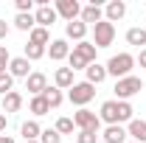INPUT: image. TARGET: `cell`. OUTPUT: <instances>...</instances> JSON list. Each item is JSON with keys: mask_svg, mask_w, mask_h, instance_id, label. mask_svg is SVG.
<instances>
[{"mask_svg": "<svg viewBox=\"0 0 146 143\" xmlns=\"http://www.w3.org/2000/svg\"><path fill=\"white\" fill-rule=\"evenodd\" d=\"M98 118H101V124H107V126H112V124L124 126V124H129V121L135 118V109H132L129 101H115V98H110V101L101 104Z\"/></svg>", "mask_w": 146, "mask_h": 143, "instance_id": "obj_1", "label": "cell"}, {"mask_svg": "<svg viewBox=\"0 0 146 143\" xmlns=\"http://www.w3.org/2000/svg\"><path fill=\"white\" fill-rule=\"evenodd\" d=\"M96 54H98V48L93 45L90 39L76 42L73 51H70V56H68V68H70L73 73H76V70H87V65L96 62Z\"/></svg>", "mask_w": 146, "mask_h": 143, "instance_id": "obj_2", "label": "cell"}, {"mask_svg": "<svg viewBox=\"0 0 146 143\" xmlns=\"http://www.w3.org/2000/svg\"><path fill=\"white\" fill-rule=\"evenodd\" d=\"M107 68V76H115V81L118 79H127V76H132V68H135V56L132 54H115L110 56V62L104 65Z\"/></svg>", "mask_w": 146, "mask_h": 143, "instance_id": "obj_3", "label": "cell"}, {"mask_svg": "<svg viewBox=\"0 0 146 143\" xmlns=\"http://www.w3.org/2000/svg\"><path fill=\"white\" fill-rule=\"evenodd\" d=\"M93 98H96V87H93L90 81H76L70 90H68V101H70L73 107H87Z\"/></svg>", "mask_w": 146, "mask_h": 143, "instance_id": "obj_4", "label": "cell"}, {"mask_svg": "<svg viewBox=\"0 0 146 143\" xmlns=\"http://www.w3.org/2000/svg\"><path fill=\"white\" fill-rule=\"evenodd\" d=\"M73 126L79 129V132H101V118L93 112V109L82 107L73 112Z\"/></svg>", "mask_w": 146, "mask_h": 143, "instance_id": "obj_5", "label": "cell"}, {"mask_svg": "<svg viewBox=\"0 0 146 143\" xmlns=\"http://www.w3.org/2000/svg\"><path fill=\"white\" fill-rule=\"evenodd\" d=\"M112 90H115V101H129L132 95H138L143 90V81L138 76H127V79H118Z\"/></svg>", "mask_w": 146, "mask_h": 143, "instance_id": "obj_6", "label": "cell"}, {"mask_svg": "<svg viewBox=\"0 0 146 143\" xmlns=\"http://www.w3.org/2000/svg\"><path fill=\"white\" fill-rule=\"evenodd\" d=\"M112 39H115V25H112V23L101 20V23L93 25V45H96V48H110Z\"/></svg>", "mask_w": 146, "mask_h": 143, "instance_id": "obj_7", "label": "cell"}, {"mask_svg": "<svg viewBox=\"0 0 146 143\" xmlns=\"http://www.w3.org/2000/svg\"><path fill=\"white\" fill-rule=\"evenodd\" d=\"M56 14L65 20V23H73V20H79L82 14V6H79V0H56Z\"/></svg>", "mask_w": 146, "mask_h": 143, "instance_id": "obj_8", "label": "cell"}, {"mask_svg": "<svg viewBox=\"0 0 146 143\" xmlns=\"http://www.w3.org/2000/svg\"><path fill=\"white\" fill-rule=\"evenodd\" d=\"M34 20H36V25H39V28H48V31H51V25L59 20V14H56L54 6H36Z\"/></svg>", "mask_w": 146, "mask_h": 143, "instance_id": "obj_9", "label": "cell"}, {"mask_svg": "<svg viewBox=\"0 0 146 143\" xmlns=\"http://www.w3.org/2000/svg\"><path fill=\"white\" fill-rule=\"evenodd\" d=\"M9 73H11V79H28L31 76V62L25 59V56H11V62H9Z\"/></svg>", "mask_w": 146, "mask_h": 143, "instance_id": "obj_10", "label": "cell"}, {"mask_svg": "<svg viewBox=\"0 0 146 143\" xmlns=\"http://www.w3.org/2000/svg\"><path fill=\"white\" fill-rule=\"evenodd\" d=\"M79 20H82L84 25H96V23H101V20H104V9H101V3L82 6V14H79Z\"/></svg>", "mask_w": 146, "mask_h": 143, "instance_id": "obj_11", "label": "cell"}, {"mask_svg": "<svg viewBox=\"0 0 146 143\" xmlns=\"http://www.w3.org/2000/svg\"><path fill=\"white\" fill-rule=\"evenodd\" d=\"M25 90H28L31 95H42V93L48 90V76L39 73V70H34L28 79H25Z\"/></svg>", "mask_w": 146, "mask_h": 143, "instance_id": "obj_12", "label": "cell"}, {"mask_svg": "<svg viewBox=\"0 0 146 143\" xmlns=\"http://www.w3.org/2000/svg\"><path fill=\"white\" fill-rule=\"evenodd\" d=\"M124 14H127V3H124V0H110L107 6H104V20L112 23V25L124 17Z\"/></svg>", "mask_w": 146, "mask_h": 143, "instance_id": "obj_13", "label": "cell"}, {"mask_svg": "<svg viewBox=\"0 0 146 143\" xmlns=\"http://www.w3.org/2000/svg\"><path fill=\"white\" fill-rule=\"evenodd\" d=\"M87 28H90V25H84L82 20H73V23L65 25V36L73 39V42H84V39H87Z\"/></svg>", "mask_w": 146, "mask_h": 143, "instance_id": "obj_14", "label": "cell"}, {"mask_svg": "<svg viewBox=\"0 0 146 143\" xmlns=\"http://www.w3.org/2000/svg\"><path fill=\"white\" fill-rule=\"evenodd\" d=\"M48 56H51L54 62L68 59V56H70V45H68V39H51V45H48Z\"/></svg>", "mask_w": 146, "mask_h": 143, "instance_id": "obj_15", "label": "cell"}, {"mask_svg": "<svg viewBox=\"0 0 146 143\" xmlns=\"http://www.w3.org/2000/svg\"><path fill=\"white\" fill-rule=\"evenodd\" d=\"M127 135H129L135 143H146V121H141V118H132V121L127 124Z\"/></svg>", "mask_w": 146, "mask_h": 143, "instance_id": "obj_16", "label": "cell"}, {"mask_svg": "<svg viewBox=\"0 0 146 143\" xmlns=\"http://www.w3.org/2000/svg\"><path fill=\"white\" fill-rule=\"evenodd\" d=\"M101 138H104V143H127V126L112 124L101 132Z\"/></svg>", "mask_w": 146, "mask_h": 143, "instance_id": "obj_17", "label": "cell"}, {"mask_svg": "<svg viewBox=\"0 0 146 143\" xmlns=\"http://www.w3.org/2000/svg\"><path fill=\"white\" fill-rule=\"evenodd\" d=\"M76 81H73V70L70 68H56V73H54V87H59V90H70Z\"/></svg>", "mask_w": 146, "mask_h": 143, "instance_id": "obj_18", "label": "cell"}, {"mask_svg": "<svg viewBox=\"0 0 146 143\" xmlns=\"http://www.w3.org/2000/svg\"><path fill=\"white\" fill-rule=\"evenodd\" d=\"M84 76H87L84 81H90L93 87H96V84H101V81L107 79V68H104V65H98V62H93V65H87Z\"/></svg>", "mask_w": 146, "mask_h": 143, "instance_id": "obj_19", "label": "cell"}, {"mask_svg": "<svg viewBox=\"0 0 146 143\" xmlns=\"http://www.w3.org/2000/svg\"><path fill=\"white\" fill-rule=\"evenodd\" d=\"M127 45H135L138 51H143L146 48V28H141V25L129 28L127 31Z\"/></svg>", "mask_w": 146, "mask_h": 143, "instance_id": "obj_20", "label": "cell"}, {"mask_svg": "<svg viewBox=\"0 0 146 143\" xmlns=\"http://www.w3.org/2000/svg\"><path fill=\"white\" fill-rule=\"evenodd\" d=\"M23 109V95H20L17 90H11L9 95H3V112L9 115V112H20Z\"/></svg>", "mask_w": 146, "mask_h": 143, "instance_id": "obj_21", "label": "cell"}, {"mask_svg": "<svg viewBox=\"0 0 146 143\" xmlns=\"http://www.w3.org/2000/svg\"><path fill=\"white\" fill-rule=\"evenodd\" d=\"M28 42H31V45H39V48H48V45H51V31L36 25L34 31L28 34Z\"/></svg>", "mask_w": 146, "mask_h": 143, "instance_id": "obj_22", "label": "cell"}, {"mask_svg": "<svg viewBox=\"0 0 146 143\" xmlns=\"http://www.w3.org/2000/svg\"><path fill=\"white\" fill-rule=\"evenodd\" d=\"M28 112L31 115H48L51 112V107H48V101H45V95H31V101H28Z\"/></svg>", "mask_w": 146, "mask_h": 143, "instance_id": "obj_23", "label": "cell"}, {"mask_svg": "<svg viewBox=\"0 0 146 143\" xmlns=\"http://www.w3.org/2000/svg\"><path fill=\"white\" fill-rule=\"evenodd\" d=\"M20 135H23V140H39L42 126L36 124V121H25V124L20 126Z\"/></svg>", "mask_w": 146, "mask_h": 143, "instance_id": "obj_24", "label": "cell"}, {"mask_svg": "<svg viewBox=\"0 0 146 143\" xmlns=\"http://www.w3.org/2000/svg\"><path fill=\"white\" fill-rule=\"evenodd\" d=\"M42 95H45V101H48V107H51V109H59V107H62V101H65V93H62L59 87H48Z\"/></svg>", "mask_w": 146, "mask_h": 143, "instance_id": "obj_25", "label": "cell"}, {"mask_svg": "<svg viewBox=\"0 0 146 143\" xmlns=\"http://www.w3.org/2000/svg\"><path fill=\"white\" fill-rule=\"evenodd\" d=\"M14 28H17V31H28V34H31V31L36 28L34 14H17V17H14Z\"/></svg>", "mask_w": 146, "mask_h": 143, "instance_id": "obj_26", "label": "cell"}, {"mask_svg": "<svg viewBox=\"0 0 146 143\" xmlns=\"http://www.w3.org/2000/svg\"><path fill=\"white\" fill-rule=\"evenodd\" d=\"M45 54H48V48H39V45H31V42H25V48H23V56L28 62H36V59H42Z\"/></svg>", "mask_w": 146, "mask_h": 143, "instance_id": "obj_27", "label": "cell"}, {"mask_svg": "<svg viewBox=\"0 0 146 143\" xmlns=\"http://www.w3.org/2000/svg\"><path fill=\"white\" fill-rule=\"evenodd\" d=\"M54 129L59 132V135H73L76 126H73V118H65V115H62V118H56V126H54Z\"/></svg>", "mask_w": 146, "mask_h": 143, "instance_id": "obj_28", "label": "cell"}, {"mask_svg": "<svg viewBox=\"0 0 146 143\" xmlns=\"http://www.w3.org/2000/svg\"><path fill=\"white\" fill-rule=\"evenodd\" d=\"M14 90V79H11V73H0V95H9Z\"/></svg>", "mask_w": 146, "mask_h": 143, "instance_id": "obj_29", "label": "cell"}, {"mask_svg": "<svg viewBox=\"0 0 146 143\" xmlns=\"http://www.w3.org/2000/svg\"><path fill=\"white\" fill-rule=\"evenodd\" d=\"M39 143H62V135H59L56 129H42V135H39Z\"/></svg>", "mask_w": 146, "mask_h": 143, "instance_id": "obj_30", "label": "cell"}, {"mask_svg": "<svg viewBox=\"0 0 146 143\" xmlns=\"http://www.w3.org/2000/svg\"><path fill=\"white\" fill-rule=\"evenodd\" d=\"M9 62H11V54L6 45H0V73H9Z\"/></svg>", "mask_w": 146, "mask_h": 143, "instance_id": "obj_31", "label": "cell"}, {"mask_svg": "<svg viewBox=\"0 0 146 143\" xmlns=\"http://www.w3.org/2000/svg\"><path fill=\"white\" fill-rule=\"evenodd\" d=\"M101 138V132H79L76 135V143H96Z\"/></svg>", "mask_w": 146, "mask_h": 143, "instance_id": "obj_32", "label": "cell"}, {"mask_svg": "<svg viewBox=\"0 0 146 143\" xmlns=\"http://www.w3.org/2000/svg\"><path fill=\"white\" fill-rule=\"evenodd\" d=\"M135 65H141V68L146 70V48H143V51H138V56H135Z\"/></svg>", "mask_w": 146, "mask_h": 143, "instance_id": "obj_33", "label": "cell"}, {"mask_svg": "<svg viewBox=\"0 0 146 143\" xmlns=\"http://www.w3.org/2000/svg\"><path fill=\"white\" fill-rule=\"evenodd\" d=\"M9 31H11V25H9L6 20H0V39H6V36H9Z\"/></svg>", "mask_w": 146, "mask_h": 143, "instance_id": "obj_34", "label": "cell"}, {"mask_svg": "<svg viewBox=\"0 0 146 143\" xmlns=\"http://www.w3.org/2000/svg\"><path fill=\"white\" fill-rule=\"evenodd\" d=\"M6 124H9V121H6V115H3V112H0V132H3V129H6Z\"/></svg>", "mask_w": 146, "mask_h": 143, "instance_id": "obj_35", "label": "cell"}, {"mask_svg": "<svg viewBox=\"0 0 146 143\" xmlns=\"http://www.w3.org/2000/svg\"><path fill=\"white\" fill-rule=\"evenodd\" d=\"M0 143H17V140H14L11 135H3V140H0Z\"/></svg>", "mask_w": 146, "mask_h": 143, "instance_id": "obj_36", "label": "cell"}, {"mask_svg": "<svg viewBox=\"0 0 146 143\" xmlns=\"http://www.w3.org/2000/svg\"><path fill=\"white\" fill-rule=\"evenodd\" d=\"M23 143H39V140H23Z\"/></svg>", "mask_w": 146, "mask_h": 143, "instance_id": "obj_37", "label": "cell"}, {"mask_svg": "<svg viewBox=\"0 0 146 143\" xmlns=\"http://www.w3.org/2000/svg\"><path fill=\"white\" fill-rule=\"evenodd\" d=\"M0 140H3V135H0Z\"/></svg>", "mask_w": 146, "mask_h": 143, "instance_id": "obj_38", "label": "cell"}, {"mask_svg": "<svg viewBox=\"0 0 146 143\" xmlns=\"http://www.w3.org/2000/svg\"><path fill=\"white\" fill-rule=\"evenodd\" d=\"M129 143H135V140H129Z\"/></svg>", "mask_w": 146, "mask_h": 143, "instance_id": "obj_39", "label": "cell"}]
</instances>
